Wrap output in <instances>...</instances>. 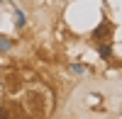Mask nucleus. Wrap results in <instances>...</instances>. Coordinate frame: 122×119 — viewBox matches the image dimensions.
I'll return each mask as SVG.
<instances>
[{
  "mask_svg": "<svg viewBox=\"0 0 122 119\" xmlns=\"http://www.w3.org/2000/svg\"><path fill=\"white\" fill-rule=\"evenodd\" d=\"M98 54H100V58H110V46H100Z\"/></svg>",
  "mask_w": 122,
  "mask_h": 119,
  "instance_id": "1",
  "label": "nucleus"
},
{
  "mask_svg": "<svg viewBox=\"0 0 122 119\" xmlns=\"http://www.w3.org/2000/svg\"><path fill=\"white\" fill-rule=\"evenodd\" d=\"M10 46H12V41H7V39H0V51H7Z\"/></svg>",
  "mask_w": 122,
  "mask_h": 119,
  "instance_id": "2",
  "label": "nucleus"
},
{
  "mask_svg": "<svg viewBox=\"0 0 122 119\" xmlns=\"http://www.w3.org/2000/svg\"><path fill=\"white\" fill-rule=\"evenodd\" d=\"M95 37H107V29H105V27H100L98 32H95Z\"/></svg>",
  "mask_w": 122,
  "mask_h": 119,
  "instance_id": "3",
  "label": "nucleus"
},
{
  "mask_svg": "<svg viewBox=\"0 0 122 119\" xmlns=\"http://www.w3.org/2000/svg\"><path fill=\"white\" fill-rule=\"evenodd\" d=\"M0 3H3V0H0Z\"/></svg>",
  "mask_w": 122,
  "mask_h": 119,
  "instance_id": "4",
  "label": "nucleus"
}]
</instances>
